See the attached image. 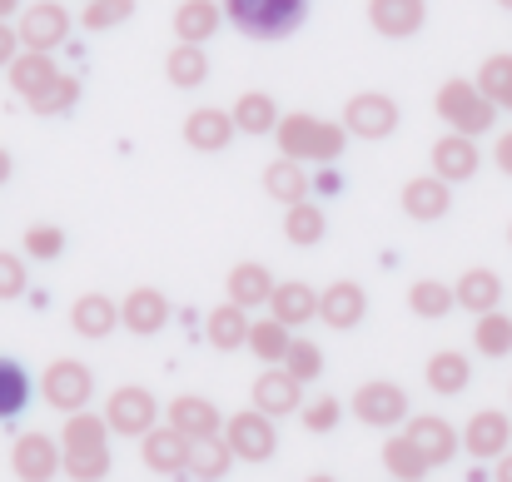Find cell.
I'll use <instances>...</instances> for the list:
<instances>
[{
	"label": "cell",
	"mask_w": 512,
	"mask_h": 482,
	"mask_svg": "<svg viewBox=\"0 0 512 482\" xmlns=\"http://www.w3.org/2000/svg\"><path fill=\"white\" fill-rule=\"evenodd\" d=\"M284 368H289L299 383H309V378H319L324 358H319V348H314L309 338H294V343H289V358H284Z\"/></svg>",
	"instance_id": "b9f144b4"
},
{
	"label": "cell",
	"mask_w": 512,
	"mask_h": 482,
	"mask_svg": "<svg viewBox=\"0 0 512 482\" xmlns=\"http://www.w3.org/2000/svg\"><path fill=\"white\" fill-rule=\"evenodd\" d=\"M498 169H503V174H512V130L498 140Z\"/></svg>",
	"instance_id": "c3c4849f"
},
{
	"label": "cell",
	"mask_w": 512,
	"mask_h": 482,
	"mask_svg": "<svg viewBox=\"0 0 512 482\" xmlns=\"http://www.w3.org/2000/svg\"><path fill=\"white\" fill-rule=\"evenodd\" d=\"M498 299H503V279H498L493 269H468V274L458 279V304H463V309H473V314H493Z\"/></svg>",
	"instance_id": "d6986e66"
},
{
	"label": "cell",
	"mask_w": 512,
	"mask_h": 482,
	"mask_svg": "<svg viewBox=\"0 0 512 482\" xmlns=\"http://www.w3.org/2000/svg\"><path fill=\"white\" fill-rule=\"evenodd\" d=\"M10 80H15V90H25L30 100L55 80V65H50V50H25L15 65H10Z\"/></svg>",
	"instance_id": "4316f807"
},
{
	"label": "cell",
	"mask_w": 512,
	"mask_h": 482,
	"mask_svg": "<svg viewBox=\"0 0 512 482\" xmlns=\"http://www.w3.org/2000/svg\"><path fill=\"white\" fill-rule=\"evenodd\" d=\"M284 328H289V323H279V319L254 323V328H249V348H254L264 363H284V358H289V343H294Z\"/></svg>",
	"instance_id": "836d02e7"
},
{
	"label": "cell",
	"mask_w": 512,
	"mask_h": 482,
	"mask_svg": "<svg viewBox=\"0 0 512 482\" xmlns=\"http://www.w3.org/2000/svg\"><path fill=\"white\" fill-rule=\"evenodd\" d=\"M453 304H458V294H448V284H433V279H423V284L408 294V309H413L418 319H443Z\"/></svg>",
	"instance_id": "74e56055"
},
{
	"label": "cell",
	"mask_w": 512,
	"mask_h": 482,
	"mask_svg": "<svg viewBox=\"0 0 512 482\" xmlns=\"http://www.w3.org/2000/svg\"><path fill=\"white\" fill-rule=\"evenodd\" d=\"M468 378H473V368H468V358L463 353H433L428 358V388L433 393H443V398H453V393H463L468 388Z\"/></svg>",
	"instance_id": "603a6c76"
},
{
	"label": "cell",
	"mask_w": 512,
	"mask_h": 482,
	"mask_svg": "<svg viewBox=\"0 0 512 482\" xmlns=\"http://www.w3.org/2000/svg\"><path fill=\"white\" fill-rule=\"evenodd\" d=\"M229 458H234V448H229V443H219V438H194L189 473L214 482V478H224V473H229Z\"/></svg>",
	"instance_id": "1f68e13d"
},
{
	"label": "cell",
	"mask_w": 512,
	"mask_h": 482,
	"mask_svg": "<svg viewBox=\"0 0 512 482\" xmlns=\"http://www.w3.org/2000/svg\"><path fill=\"white\" fill-rule=\"evenodd\" d=\"M45 403L50 408H60V413H80L85 403H90V388H95V378H90V368L85 363H75V358H60V363H50L45 368Z\"/></svg>",
	"instance_id": "277c9868"
},
{
	"label": "cell",
	"mask_w": 512,
	"mask_h": 482,
	"mask_svg": "<svg viewBox=\"0 0 512 482\" xmlns=\"http://www.w3.org/2000/svg\"><path fill=\"white\" fill-rule=\"evenodd\" d=\"M408 438L418 443V453H423L433 468H443V463L458 453V433H453L443 418H413V423H408Z\"/></svg>",
	"instance_id": "9a60e30c"
},
{
	"label": "cell",
	"mask_w": 512,
	"mask_h": 482,
	"mask_svg": "<svg viewBox=\"0 0 512 482\" xmlns=\"http://www.w3.org/2000/svg\"><path fill=\"white\" fill-rule=\"evenodd\" d=\"M478 90H483L493 105L512 110V55H493V60L483 65V75H478Z\"/></svg>",
	"instance_id": "8d00e7d4"
},
{
	"label": "cell",
	"mask_w": 512,
	"mask_h": 482,
	"mask_svg": "<svg viewBox=\"0 0 512 482\" xmlns=\"http://www.w3.org/2000/svg\"><path fill=\"white\" fill-rule=\"evenodd\" d=\"M498 5H508V10H512V0H498Z\"/></svg>",
	"instance_id": "11a10c76"
},
{
	"label": "cell",
	"mask_w": 512,
	"mask_h": 482,
	"mask_svg": "<svg viewBox=\"0 0 512 482\" xmlns=\"http://www.w3.org/2000/svg\"><path fill=\"white\" fill-rule=\"evenodd\" d=\"M284 234H289L294 244H319V239H324V214L299 199V204L289 209V219H284Z\"/></svg>",
	"instance_id": "f35d334b"
},
{
	"label": "cell",
	"mask_w": 512,
	"mask_h": 482,
	"mask_svg": "<svg viewBox=\"0 0 512 482\" xmlns=\"http://www.w3.org/2000/svg\"><path fill=\"white\" fill-rule=\"evenodd\" d=\"M229 438V448H234V458H244V463H269L274 458V448H279V438H274V423H269V413H239V418H229V428H224Z\"/></svg>",
	"instance_id": "5b68a950"
},
{
	"label": "cell",
	"mask_w": 512,
	"mask_h": 482,
	"mask_svg": "<svg viewBox=\"0 0 512 482\" xmlns=\"http://www.w3.org/2000/svg\"><path fill=\"white\" fill-rule=\"evenodd\" d=\"M5 10H15V0H0V15H5Z\"/></svg>",
	"instance_id": "f5cc1de1"
},
{
	"label": "cell",
	"mask_w": 512,
	"mask_h": 482,
	"mask_svg": "<svg viewBox=\"0 0 512 482\" xmlns=\"http://www.w3.org/2000/svg\"><path fill=\"white\" fill-rule=\"evenodd\" d=\"M75 333H85V338H105L110 328H115V304L105 299V294H85L80 304H75Z\"/></svg>",
	"instance_id": "f1b7e54d"
},
{
	"label": "cell",
	"mask_w": 512,
	"mask_h": 482,
	"mask_svg": "<svg viewBox=\"0 0 512 482\" xmlns=\"http://www.w3.org/2000/svg\"><path fill=\"white\" fill-rule=\"evenodd\" d=\"M170 423L184 433V438H214L219 433V413H214V403L209 398H174L170 403Z\"/></svg>",
	"instance_id": "2e32d148"
},
{
	"label": "cell",
	"mask_w": 512,
	"mask_h": 482,
	"mask_svg": "<svg viewBox=\"0 0 512 482\" xmlns=\"http://www.w3.org/2000/svg\"><path fill=\"white\" fill-rule=\"evenodd\" d=\"M279 140H284L289 155H319V160H334L343 150L339 130H334V125H319V120H309V115H294V120L279 130Z\"/></svg>",
	"instance_id": "ba28073f"
},
{
	"label": "cell",
	"mask_w": 512,
	"mask_h": 482,
	"mask_svg": "<svg viewBox=\"0 0 512 482\" xmlns=\"http://www.w3.org/2000/svg\"><path fill=\"white\" fill-rule=\"evenodd\" d=\"M478 348L488 358H508L512 353V319L508 314H478V328H473Z\"/></svg>",
	"instance_id": "e575fe53"
},
{
	"label": "cell",
	"mask_w": 512,
	"mask_h": 482,
	"mask_svg": "<svg viewBox=\"0 0 512 482\" xmlns=\"http://www.w3.org/2000/svg\"><path fill=\"white\" fill-rule=\"evenodd\" d=\"M125 323H130V333H160L165 319H170V304H165V294L160 289H135L130 299H125Z\"/></svg>",
	"instance_id": "e0dca14e"
},
{
	"label": "cell",
	"mask_w": 512,
	"mask_h": 482,
	"mask_svg": "<svg viewBox=\"0 0 512 482\" xmlns=\"http://www.w3.org/2000/svg\"><path fill=\"white\" fill-rule=\"evenodd\" d=\"M10 50H15V35L10 25H0V65H10Z\"/></svg>",
	"instance_id": "681fc988"
},
{
	"label": "cell",
	"mask_w": 512,
	"mask_h": 482,
	"mask_svg": "<svg viewBox=\"0 0 512 482\" xmlns=\"http://www.w3.org/2000/svg\"><path fill=\"white\" fill-rule=\"evenodd\" d=\"M383 463H388V473H393V478H403V482H418L423 473H428V468H433V463L418 453V443H413L408 433L383 443Z\"/></svg>",
	"instance_id": "484cf974"
},
{
	"label": "cell",
	"mask_w": 512,
	"mask_h": 482,
	"mask_svg": "<svg viewBox=\"0 0 512 482\" xmlns=\"http://www.w3.org/2000/svg\"><path fill=\"white\" fill-rule=\"evenodd\" d=\"M219 25V5H209V0H184L179 5V15H174V30H179V40H204L209 30Z\"/></svg>",
	"instance_id": "d6a6232c"
},
{
	"label": "cell",
	"mask_w": 512,
	"mask_h": 482,
	"mask_svg": "<svg viewBox=\"0 0 512 482\" xmlns=\"http://www.w3.org/2000/svg\"><path fill=\"white\" fill-rule=\"evenodd\" d=\"M353 413H358L368 428H393V423H403V413H408V393H403L398 383H363V388L353 393Z\"/></svg>",
	"instance_id": "8992f818"
},
{
	"label": "cell",
	"mask_w": 512,
	"mask_h": 482,
	"mask_svg": "<svg viewBox=\"0 0 512 482\" xmlns=\"http://www.w3.org/2000/svg\"><path fill=\"white\" fill-rule=\"evenodd\" d=\"M155 398L145 393V388H115V398H110V413H105V423L115 428V433H125V438H145L150 428H155Z\"/></svg>",
	"instance_id": "52a82bcc"
},
{
	"label": "cell",
	"mask_w": 512,
	"mask_h": 482,
	"mask_svg": "<svg viewBox=\"0 0 512 482\" xmlns=\"http://www.w3.org/2000/svg\"><path fill=\"white\" fill-rule=\"evenodd\" d=\"M304 189H309V179H304V169L289 160H279L274 169H269V194H279V199H304Z\"/></svg>",
	"instance_id": "60d3db41"
},
{
	"label": "cell",
	"mask_w": 512,
	"mask_h": 482,
	"mask_svg": "<svg viewBox=\"0 0 512 482\" xmlns=\"http://www.w3.org/2000/svg\"><path fill=\"white\" fill-rule=\"evenodd\" d=\"M498 482H512V453H503V463H498Z\"/></svg>",
	"instance_id": "f907efd6"
},
{
	"label": "cell",
	"mask_w": 512,
	"mask_h": 482,
	"mask_svg": "<svg viewBox=\"0 0 512 482\" xmlns=\"http://www.w3.org/2000/svg\"><path fill=\"white\" fill-rule=\"evenodd\" d=\"M224 10H229V20H234L244 35H254V40H279V35H289V30L304 25L309 0H224Z\"/></svg>",
	"instance_id": "7a4b0ae2"
},
{
	"label": "cell",
	"mask_w": 512,
	"mask_h": 482,
	"mask_svg": "<svg viewBox=\"0 0 512 482\" xmlns=\"http://www.w3.org/2000/svg\"><path fill=\"white\" fill-rule=\"evenodd\" d=\"M334 423H339V403H334V398L309 403V413H304V428H309V433H329Z\"/></svg>",
	"instance_id": "f6af8a7d"
},
{
	"label": "cell",
	"mask_w": 512,
	"mask_h": 482,
	"mask_svg": "<svg viewBox=\"0 0 512 482\" xmlns=\"http://www.w3.org/2000/svg\"><path fill=\"white\" fill-rule=\"evenodd\" d=\"M363 309H368V299H363L358 284H334V289L319 299V314H324L329 328H353V323L363 319Z\"/></svg>",
	"instance_id": "7402d4cb"
},
{
	"label": "cell",
	"mask_w": 512,
	"mask_h": 482,
	"mask_svg": "<svg viewBox=\"0 0 512 482\" xmlns=\"http://www.w3.org/2000/svg\"><path fill=\"white\" fill-rule=\"evenodd\" d=\"M65 35H70V15H65L55 0L30 5V10H25V20H20V40H25L30 50H55Z\"/></svg>",
	"instance_id": "30bf717a"
},
{
	"label": "cell",
	"mask_w": 512,
	"mask_h": 482,
	"mask_svg": "<svg viewBox=\"0 0 512 482\" xmlns=\"http://www.w3.org/2000/svg\"><path fill=\"white\" fill-rule=\"evenodd\" d=\"M309 482H334V478H329V473H314V478H309Z\"/></svg>",
	"instance_id": "db71d44e"
},
{
	"label": "cell",
	"mask_w": 512,
	"mask_h": 482,
	"mask_svg": "<svg viewBox=\"0 0 512 482\" xmlns=\"http://www.w3.org/2000/svg\"><path fill=\"white\" fill-rule=\"evenodd\" d=\"M234 125L249 130V135L269 130V125H274V100H269V95H244V100L234 105Z\"/></svg>",
	"instance_id": "ab89813d"
},
{
	"label": "cell",
	"mask_w": 512,
	"mask_h": 482,
	"mask_svg": "<svg viewBox=\"0 0 512 482\" xmlns=\"http://www.w3.org/2000/svg\"><path fill=\"white\" fill-rule=\"evenodd\" d=\"M508 239H512V229H508Z\"/></svg>",
	"instance_id": "9f6ffc18"
},
{
	"label": "cell",
	"mask_w": 512,
	"mask_h": 482,
	"mask_svg": "<svg viewBox=\"0 0 512 482\" xmlns=\"http://www.w3.org/2000/svg\"><path fill=\"white\" fill-rule=\"evenodd\" d=\"M393 125H398V105L388 95H358V100H348V130L353 135L383 140V135H393Z\"/></svg>",
	"instance_id": "7c38bea8"
},
{
	"label": "cell",
	"mask_w": 512,
	"mask_h": 482,
	"mask_svg": "<svg viewBox=\"0 0 512 482\" xmlns=\"http://www.w3.org/2000/svg\"><path fill=\"white\" fill-rule=\"evenodd\" d=\"M189 453H194V438H184L179 428H150L145 433V463L155 468V473H165V478H174V473H184L189 468Z\"/></svg>",
	"instance_id": "8fae6325"
},
{
	"label": "cell",
	"mask_w": 512,
	"mask_h": 482,
	"mask_svg": "<svg viewBox=\"0 0 512 482\" xmlns=\"http://www.w3.org/2000/svg\"><path fill=\"white\" fill-rule=\"evenodd\" d=\"M60 463H65V458H60V448H55L45 433H25V438L10 448V468H15L20 482H50Z\"/></svg>",
	"instance_id": "9c48e42d"
},
{
	"label": "cell",
	"mask_w": 512,
	"mask_h": 482,
	"mask_svg": "<svg viewBox=\"0 0 512 482\" xmlns=\"http://www.w3.org/2000/svg\"><path fill=\"white\" fill-rule=\"evenodd\" d=\"M269 304H274V319L289 323V328H299V323H309L319 314V299H314L309 284H279Z\"/></svg>",
	"instance_id": "cb8c5ba5"
},
{
	"label": "cell",
	"mask_w": 512,
	"mask_h": 482,
	"mask_svg": "<svg viewBox=\"0 0 512 482\" xmlns=\"http://www.w3.org/2000/svg\"><path fill=\"white\" fill-rule=\"evenodd\" d=\"M184 135H189L194 150H224L234 140V120L224 110H194L189 125H184Z\"/></svg>",
	"instance_id": "ffe728a7"
},
{
	"label": "cell",
	"mask_w": 512,
	"mask_h": 482,
	"mask_svg": "<svg viewBox=\"0 0 512 482\" xmlns=\"http://www.w3.org/2000/svg\"><path fill=\"white\" fill-rule=\"evenodd\" d=\"M368 15L383 35H413L423 25V0H373Z\"/></svg>",
	"instance_id": "44dd1931"
},
{
	"label": "cell",
	"mask_w": 512,
	"mask_h": 482,
	"mask_svg": "<svg viewBox=\"0 0 512 482\" xmlns=\"http://www.w3.org/2000/svg\"><path fill=\"white\" fill-rule=\"evenodd\" d=\"M25 249H30L35 259H55V254H60V229H30V234H25Z\"/></svg>",
	"instance_id": "7dc6e473"
},
{
	"label": "cell",
	"mask_w": 512,
	"mask_h": 482,
	"mask_svg": "<svg viewBox=\"0 0 512 482\" xmlns=\"http://www.w3.org/2000/svg\"><path fill=\"white\" fill-rule=\"evenodd\" d=\"M110 423L90 413H70L65 423V473L75 482H100L110 473Z\"/></svg>",
	"instance_id": "6da1fadb"
},
{
	"label": "cell",
	"mask_w": 512,
	"mask_h": 482,
	"mask_svg": "<svg viewBox=\"0 0 512 482\" xmlns=\"http://www.w3.org/2000/svg\"><path fill=\"white\" fill-rule=\"evenodd\" d=\"M403 209H408L413 219H438V214H448V184H443V179H413V184L403 189Z\"/></svg>",
	"instance_id": "d4e9b609"
},
{
	"label": "cell",
	"mask_w": 512,
	"mask_h": 482,
	"mask_svg": "<svg viewBox=\"0 0 512 482\" xmlns=\"http://www.w3.org/2000/svg\"><path fill=\"white\" fill-rule=\"evenodd\" d=\"M249 328H254V323L244 319L239 304H224V309L209 314V343H214V348H239V343H249Z\"/></svg>",
	"instance_id": "f546056e"
},
{
	"label": "cell",
	"mask_w": 512,
	"mask_h": 482,
	"mask_svg": "<svg viewBox=\"0 0 512 482\" xmlns=\"http://www.w3.org/2000/svg\"><path fill=\"white\" fill-rule=\"evenodd\" d=\"M130 10H135V0H95V5L85 10V25H90V30H110V25H120Z\"/></svg>",
	"instance_id": "7bdbcfd3"
},
{
	"label": "cell",
	"mask_w": 512,
	"mask_h": 482,
	"mask_svg": "<svg viewBox=\"0 0 512 482\" xmlns=\"http://www.w3.org/2000/svg\"><path fill=\"white\" fill-rule=\"evenodd\" d=\"M229 299L244 309V304H264V299H274V284H269V269L264 264H239L234 274H229Z\"/></svg>",
	"instance_id": "83f0119b"
},
{
	"label": "cell",
	"mask_w": 512,
	"mask_h": 482,
	"mask_svg": "<svg viewBox=\"0 0 512 482\" xmlns=\"http://www.w3.org/2000/svg\"><path fill=\"white\" fill-rule=\"evenodd\" d=\"M254 408L269 413V418L294 413V408H299V378H294L289 368H269V373H259V383H254Z\"/></svg>",
	"instance_id": "4fadbf2b"
},
{
	"label": "cell",
	"mask_w": 512,
	"mask_h": 482,
	"mask_svg": "<svg viewBox=\"0 0 512 482\" xmlns=\"http://www.w3.org/2000/svg\"><path fill=\"white\" fill-rule=\"evenodd\" d=\"M508 438H512V423L508 413H478L463 433V448L473 458H503L508 453Z\"/></svg>",
	"instance_id": "5bb4252c"
},
{
	"label": "cell",
	"mask_w": 512,
	"mask_h": 482,
	"mask_svg": "<svg viewBox=\"0 0 512 482\" xmlns=\"http://www.w3.org/2000/svg\"><path fill=\"white\" fill-rule=\"evenodd\" d=\"M25 403H30V378H25V368H20L15 358H0V418L25 413Z\"/></svg>",
	"instance_id": "4dcf8cb0"
},
{
	"label": "cell",
	"mask_w": 512,
	"mask_h": 482,
	"mask_svg": "<svg viewBox=\"0 0 512 482\" xmlns=\"http://www.w3.org/2000/svg\"><path fill=\"white\" fill-rule=\"evenodd\" d=\"M438 115L458 130V135H483L493 130V100L483 90H473L468 80H448L438 90Z\"/></svg>",
	"instance_id": "3957f363"
},
{
	"label": "cell",
	"mask_w": 512,
	"mask_h": 482,
	"mask_svg": "<svg viewBox=\"0 0 512 482\" xmlns=\"http://www.w3.org/2000/svg\"><path fill=\"white\" fill-rule=\"evenodd\" d=\"M5 174H10V160H5V150H0V179H5Z\"/></svg>",
	"instance_id": "816d5d0a"
},
{
	"label": "cell",
	"mask_w": 512,
	"mask_h": 482,
	"mask_svg": "<svg viewBox=\"0 0 512 482\" xmlns=\"http://www.w3.org/2000/svg\"><path fill=\"white\" fill-rule=\"evenodd\" d=\"M433 169L438 179H468L478 169V150H473V135H448L433 145Z\"/></svg>",
	"instance_id": "ac0fdd59"
},
{
	"label": "cell",
	"mask_w": 512,
	"mask_h": 482,
	"mask_svg": "<svg viewBox=\"0 0 512 482\" xmlns=\"http://www.w3.org/2000/svg\"><path fill=\"white\" fill-rule=\"evenodd\" d=\"M30 105H35L40 115H50V110H70V105H75V80H50Z\"/></svg>",
	"instance_id": "ee69618b"
},
{
	"label": "cell",
	"mask_w": 512,
	"mask_h": 482,
	"mask_svg": "<svg viewBox=\"0 0 512 482\" xmlns=\"http://www.w3.org/2000/svg\"><path fill=\"white\" fill-rule=\"evenodd\" d=\"M165 70H170V80L179 90H194V85L209 75V60H204V50H194V45L184 40L179 50H170V65H165Z\"/></svg>",
	"instance_id": "d590c367"
},
{
	"label": "cell",
	"mask_w": 512,
	"mask_h": 482,
	"mask_svg": "<svg viewBox=\"0 0 512 482\" xmlns=\"http://www.w3.org/2000/svg\"><path fill=\"white\" fill-rule=\"evenodd\" d=\"M15 294H25V269L20 259L0 254V299H15Z\"/></svg>",
	"instance_id": "bcb514c9"
}]
</instances>
